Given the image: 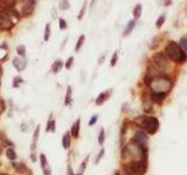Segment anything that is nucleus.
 Masks as SVG:
<instances>
[{
  "label": "nucleus",
  "instance_id": "1",
  "mask_svg": "<svg viewBox=\"0 0 187 175\" xmlns=\"http://www.w3.org/2000/svg\"><path fill=\"white\" fill-rule=\"evenodd\" d=\"M145 84L152 90V92H165L168 93L172 88H173V82L168 78V76H159L150 78L145 76Z\"/></svg>",
  "mask_w": 187,
  "mask_h": 175
},
{
  "label": "nucleus",
  "instance_id": "2",
  "mask_svg": "<svg viewBox=\"0 0 187 175\" xmlns=\"http://www.w3.org/2000/svg\"><path fill=\"white\" fill-rule=\"evenodd\" d=\"M165 55L173 62L178 64H184L187 61V54L181 49L179 43H176L173 41L168 42L165 48Z\"/></svg>",
  "mask_w": 187,
  "mask_h": 175
},
{
  "label": "nucleus",
  "instance_id": "3",
  "mask_svg": "<svg viewBox=\"0 0 187 175\" xmlns=\"http://www.w3.org/2000/svg\"><path fill=\"white\" fill-rule=\"evenodd\" d=\"M128 175H144L147 171V159H131L125 165Z\"/></svg>",
  "mask_w": 187,
  "mask_h": 175
},
{
  "label": "nucleus",
  "instance_id": "4",
  "mask_svg": "<svg viewBox=\"0 0 187 175\" xmlns=\"http://www.w3.org/2000/svg\"><path fill=\"white\" fill-rule=\"evenodd\" d=\"M139 119H142V127L147 134L153 135L159 131L160 123H159V119L157 117H154V116H144V117H139Z\"/></svg>",
  "mask_w": 187,
  "mask_h": 175
},
{
  "label": "nucleus",
  "instance_id": "5",
  "mask_svg": "<svg viewBox=\"0 0 187 175\" xmlns=\"http://www.w3.org/2000/svg\"><path fill=\"white\" fill-rule=\"evenodd\" d=\"M152 62L155 68L160 69V70H164L167 69L170 67V62H168V57L166 56L164 53H157L152 56Z\"/></svg>",
  "mask_w": 187,
  "mask_h": 175
},
{
  "label": "nucleus",
  "instance_id": "6",
  "mask_svg": "<svg viewBox=\"0 0 187 175\" xmlns=\"http://www.w3.org/2000/svg\"><path fill=\"white\" fill-rule=\"evenodd\" d=\"M133 141H136L138 145L143 146V147H147V142H149V135L144 130H137L133 134Z\"/></svg>",
  "mask_w": 187,
  "mask_h": 175
},
{
  "label": "nucleus",
  "instance_id": "7",
  "mask_svg": "<svg viewBox=\"0 0 187 175\" xmlns=\"http://www.w3.org/2000/svg\"><path fill=\"white\" fill-rule=\"evenodd\" d=\"M111 95V90H107V91H103V92H101L98 96H97V98L95 100V104L97 105V106H101V105H103L108 98L110 97Z\"/></svg>",
  "mask_w": 187,
  "mask_h": 175
},
{
  "label": "nucleus",
  "instance_id": "8",
  "mask_svg": "<svg viewBox=\"0 0 187 175\" xmlns=\"http://www.w3.org/2000/svg\"><path fill=\"white\" fill-rule=\"evenodd\" d=\"M166 95L167 93H165V92H152L151 93V100L158 105H161L163 102L165 100Z\"/></svg>",
  "mask_w": 187,
  "mask_h": 175
},
{
  "label": "nucleus",
  "instance_id": "9",
  "mask_svg": "<svg viewBox=\"0 0 187 175\" xmlns=\"http://www.w3.org/2000/svg\"><path fill=\"white\" fill-rule=\"evenodd\" d=\"M80 131H81V119L78 118L71 126V130H70V134H71V138L74 139H78L80 137Z\"/></svg>",
  "mask_w": 187,
  "mask_h": 175
},
{
  "label": "nucleus",
  "instance_id": "10",
  "mask_svg": "<svg viewBox=\"0 0 187 175\" xmlns=\"http://www.w3.org/2000/svg\"><path fill=\"white\" fill-rule=\"evenodd\" d=\"M39 135H40V125H38V126L35 127V130H34L33 139H32V142H31V151H32V152H35V151H36Z\"/></svg>",
  "mask_w": 187,
  "mask_h": 175
},
{
  "label": "nucleus",
  "instance_id": "11",
  "mask_svg": "<svg viewBox=\"0 0 187 175\" xmlns=\"http://www.w3.org/2000/svg\"><path fill=\"white\" fill-rule=\"evenodd\" d=\"M12 167L13 169L18 173V174H25L27 172V166L23 164V162H12Z\"/></svg>",
  "mask_w": 187,
  "mask_h": 175
},
{
  "label": "nucleus",
  "instance_id": "12",
  "mask_svg": "<svg viewBox=\"0 0 187 175\" xmlns=\"http://www.w3.org/2000/svg\"><path fill=\"white\" fill-rule=\"evenodd\" d=\"M70 145H71V134L70 132H66L62 137V147L67 151L70 148Z\"/></svg>",
  "mask_w": 187,
  "mask_h": 175
},
{
  "label": "nucleus",
  "instance_id": "13",
  "mask_svg": "<svg viewBox=\"0 0 187 175\" xmlns=\"http://www.w3.org/2000/svg\"><path fill=\"white\" fill-rule=\"evenodd\" d=\"M34 11V1H27L25 5H23V7H22V14L25 15V16H27V15H29L31 13H33Z\"/></svg>",
  "mask_w": 187,
  "mask_h": 175
},
{
  "label": "nucleus",
  "instance_id": "14",
  "mask_svg": "<svg viewBox=\"0 0 187 175\" xmlns=\"http://www.w3.org/2000/svg\"><path fill=\"white\" fill-rule=\"evenodd\" d=\"M13 66L15 67V69L18 71H21L26 67V62L22 61L21 58H19V57H15V58H13Z\"/></svg>",
  "mask_w": 187,
  "mask_h": 175
},
{
  "label": "nucleus",
  "instance_id": "15",
  "mask_svg": "<svg viewBox=\"0 0 187 175\" xmlns=\"http://www.w3.org/2000/svg\"><path fill=\"white\" fill-rule=\"evenodd\" d=\"M73 102V88L69 87L67 88V92H66V97H65V105L66 106H69Z\"/></svg>",
  "mask_w": 187,
  "mask_h": 175
},
{
  "label": "nucleus",
  "instance_id": "16",
  "mask_svg": "<svg viewBox=\"0 0 187 175\" xmlns=\"http://www.w3.org/2000/svg\"><path fill=\"white\" fill-rule=\"evenodd\" d=\"M6 158L10 160V161H15L17 159H18V154L15 152V150L13 148V147H10V148H7L6 150Z\"/></svg>",
  "mask_w": 187,
  "mask_h": 175
},
{
  "label": "nucleus",
  "instance_id": "17",
  "mask_svg": "<svg viewBox=\"0 0 187 175\" xmlns=\"http://www.w3.org/2000/svg\"><path fill=\"white\" fill-rule=\"evenodd\" d=\"M56 131V121L55 119L50 116V118L48 119V121H47V127H46V132H54Z\"/></svg>",
  "mask_w": 187,
  "mask_h": 175
},
{
  "label": "nucleus",
  "instance_id": "18",
  "mask_svg": "<svg viewBox=\"0 0 187 175\" xmlns=\"http://www.w3.org/2000/svg\"><path fill=\"white\" fill-rule=\"evenodd\" d=\"M134 26H136V21H134V20H130V21L128 22V25H126V27H125V29H124V32H123V36L130 35L131 32L133 31V28H134Z\"/></svg>",
  "mask_w": 187,
  "mask_h": 175
},
{
  "label": "nucleus",
  "instance_id": "19",
  "mask_svg": "<svg viewBox=\"0 0 187 175\" xmlns=\"http://www.w3.org/2000/svg\"><path fill=\"white\" fill-rule=\"evenodd\" d=\"M128 132V123H124L121 127V146H124V141H125V135Z\"/></svg>",
  "mask_w": 187,
  "mask_h": 175
},
{
  "label": "nucleus",
  "instance_id": "20",
  "mask_svg": "<svg viewBox=\"0 0 187 175\" xmlns=\"http://www.w3.org/2000/svg\"><path fill=\"white\" fill-rule=\"evenodd\" d=\"M62 67H63L62 60H56L55 62H54V64H53V67H52V71H53V74H57V73L62 69Z\"/></svg>",
  "mask_w": 187,
  "mask_h": 175
},
{
  "label": "nucleus",
  "instance_id": "21",
  "mask_svg": "<svg viewBox=\"0 0 187 175\" xmlns=\"http://www.w3.org/2000/svg\"><path fill=\"white\" fill-rule=\"evenodd\" d=\"M0 27L11 28V27H13V23H12L8 19H6L5 16H1V15H0Z\"/></svg>",
  "mask_w": 187,
  "mask_h": 175
},
{
  "label": "nucleus",
  "instance_id": "22",
  "mask_svg": "<svg viewBox=\"0 0 187 175\" xmlns=\"http://www.w3.org/2000/svg\"><path fill=\"white\" fill-rule=\"evenodd\" d=\"M142 11H143V6H142V4L136 5V7L133 8V16H134V19H139V18H140Z\"/></svg>",
  "mask_w": 187,
  "mask_h": 175
},
{
  "label": "nucleus",
  "instance_id": "23",
  "mask_svg": "<svg viewBox=\"0 0 187 175\" xmlns=\"http://www.w3.org/2000/svg\"><path fill=\"white\" fill-rule=\"evenodd\" d=\"M97 141H98V144L101 145V146H103V144H104V141H105V130H104V127H102V129L99 130Z\"/></svg>",
  "mask_w": 187,
  "mask_h": 175
},
{
  "label": "nucleus",
  "instance_id": "24",
  "mask_svg": "<svg viewBox=\"0 0 187 175\" xmlns=\"http://www.w3.org/2000/svg\"><path fill=\"white\" fill-rule=\"evenodd\" d=\"M84 40H86V36H84V35H81V36L78 37V40H77V42H76V46H75V52H78V50L82 48V46L84 43Z\"/></svg>",
  "mask_w": 187,
  "mask_h": 175
},
{
  "label": "nucleus",
  "instance_id": "25",
  "mask_svg": "<svg viewBox=\"0 0 187 175\" xmlns=\"http://www.w3.org/2000/svg\"><path fill=\"white\" fill-rule=\"evenodd\" d=\"M104 155H105V150H104V148L102 147V148L99 150L98 154H97V156H96V159L94 160V164H95V165H97V164H98L99 161H101V160L103 159V156H104Z\"/></svg>",
  "mask_w": 187,
  "mask_h": 175
},
{
  "label": "nucleus",
  "instance_id": "26",
  "mask_svg": "<svg viewBox=\"0 0 187 175\" xmlns=\"http://www.w3.org/2000/svg\"><path fill=\"white\" fill-rule=\"evenodd\" d=\"M22 78L20 76H17V77H14V79H13V84H12V87L14 88V89H18V88L20 87L22 84Z\"/></svg>",
  "mask_w": 187,
  "mask_h": 175
},
{
  "label": "nucleus",
  "instance_id": "27",
  "mask_svg": "<svg viewBox=\"0 0 187 175\" xmlns=\"http://www.w3.org/2000/svg\"><path fill=\"white\" fill-rule=\"evenodd\" d=\"M49 37H50V25L47 23V25H46V29H44V40L47 42V41H49Z\"/></svg>",
  "mask_w": 187,
  "mask_h": 175
},
{
  "label": "nucleus",
  "instance_id": "28",
  "mask_svg": "<svg viewBox=\"0 0 187 175\" xmlns=\"http://www.w3.org/2000/svg\"><path fill=\"white\" fill-rule=\"evenodd\" d=\"M40 164H41V168H44L48 166V161H47V158L44 153L40 154Z\"/></svg>",
  "mask_w": 187,
  "mask_h": 175
},
{
  "label": "nucleus",
  "instance_id": "29",
  "mask_svg": "<svg viewBox=\"0 0 187 175\" xmlns=\"http://www.w3.org/2000/svg\"><path fill=\"white\" fill-rule=\"evenodd\" d=\"M69 7H70V4H69L68 0H61V1H60V8H61V10L65 11V10H68Z\"/></svg>",
  "mask_w": 187,
  "mask_h": 175
},
{
  "label": "nucleus",
  "instance_id": "30",
  "mask_svg": "<svg viewBox=\"0 0 187 175\" xmlns=\"http://www.w3.org/2000/svg\"><path fill=\"white\" fill-rule=\"evenodd\" d=\"M117 61H118V52L116 50V52L113 53V55H112V57H111V61H110L111 67H115V66H116Z\"/></svg>",
  "mask_w": 187,
  "mask_h": 175
},
{
  "label": "nucleus",
  "instance_id": "31",
  "mask_svg": "<svg viewBox=\"0 0 187 175\" xmlns=\"http://www.w3.org/2000/svg\"><path fill=\"white\" fill-rule=\"evenodd\" d=\"M179 46L181 47V49H182L184 52H186V53H187V39H186V37H182V39H180Z\"/></svg>",
  "mask_w": 187,
  "mask_h": 175
},
{
  "label": "nucleus",
  "instance_id": "32",
  "mask_svg": "<svg viewBox=\"0 0 187 175\" xmlns=\"http://www.w3.org/2000/svg\"><path fill=\"white\" fill-rule=\"evenodd\" d=\"M88 160H89V156H87L83 161H82V164L80 166V173H84V171H86V167H87V164H88Z\"/></svg>",
  "mask_w": 187,
  "mask_h": 175
},
{
  "label": "nucleus",
  "instance_id": "33",
  "mask_svg": "<svg viewBox=\"0 0 187 175\" xmlns=\"http://www.w3.org/2000/svg\"><path fill=\"white\" fill-rule=\"evenodd\" d=\"M17 52H18V54L20 55L21 57H25L26 56V47L25 46H19L18 48H17Z\"/></svg>",
  "mask_w": 187,
  "mask_h": 175
},
{
  "label": "nucleus",
  "instance_id": "34",
  "mask_svg": "<svg viewBox=\"0 0 187 175\" xmlns=\"http://www.w3.org/2000/svg\"><path fill=\"white\" fill-rule=\"evenodd\" d=\"M164 22H165V14H161V15L159 16V19L157 20V22H155V26H157L158 28H160V27L163 26Z\"/></svg>",
  "mask_w": 187,
  "mask_h": 175
},
{
  "label": "nucleus",
  "instance_id": "35",
  "mask_svg": "<svg viewBox=\"0 0 187 175\" xmlns=\"http://www.w3.org/2000/svg\"><path fill=\"white\" fill-rule=\"evenodd\" d=\"M98 117L99 116L97 114V113H96V114H94V116L90 118V120H89V123H88L89 126H94V125L97 123V120H98Z\"/></svg>",
  "mask_w": 187,
  "mask_h": 175
},
{
  "label": "nucleus",
  "instance_id": "36",
  "mask_svg": "<svg viewBox=\"0 0 187 175\" xmlns=\"http://www.w3.org/2000/svg\"><path fill=\"white\" fill-rule=\"evenodd\" d=\"M73 63H74V57L73 56H70L68 60H67L66 64H65V67H66L67 69H70L71 67H73Z\"/></svg>",
  "mask_w": 187,
  "mask_h": 175
},
{
  "label": "nucleus",
  "instance_id": "37",
  "mask_svg": "<svg viewBox=\"0 0 187 175\" xmlns=\"http://www.w3.org/2000/svg\"><path fill=\"white\" fill-rule=\"evenodd\" d=\"M67 175H76L74 173V169H73L70 162H68V165H67Z\"/></svg>",
  "mask_w": 187,
  "mask_h": 175
},
{
  "label": "nucleus",
  "instance_id": "38",
  "mask_svg": "<svg viewBox=\"0 0 187 175\" xmlns=\"http://www.w3.org/2000/svg\"><path fill=\"white\" fill-rule=\"evenodd\" d=\"M86 8H87V1L83 4V7H82V10H81V12H80V14H78V20H81L82 18H83V14H84V12H86Z\"/></svg>",
  "mask_w": 187,
  "mask_h": 175
},
{
  "label": "nucleus",
  "instance_id": "39",
  "mask_svg": "<svg viewBox=\"0 0 187 175\" xmlns=\"http://www.w3.org/2000/svg\"><path fill=\"white\" fill-rule=\"evenodd\" d=\"M6 111V104L5 100L2 98H0V112H5Z\"/></svg>",
  "mask_w": 187,
  "mask_h": 175
},
{
  "label": "nucleus",
  "instance_id": "40",
  "mask_svg": "<svg viewBox=\"0 0 187 175\" xmlns=\"http://www.w3.org/2000/svg\"><path fill=\"white\" fill-rule=\"evenodd\" d=\"M42 171H44V175H52V169H50L49 166H47V167L42 168Z\"/></svg>",
  "mask_w": 187,
  "mask_h": 175
},
{
  "label": "nucleus",
  "instance_id": "41",
  "mask_svg": "<svg viewBox=\"0 0 187 175\" xmlns=\"http://www.w3.org/2000/svg\"><path fill=\"white\" fill-rule=\"evenodd\" d=\"M5 1V4L8 6V7H13L14 5H15V2H17V0H4Z\"/></svg>",
  "mask_w": 187,
  "mask_h": 175
},
{
  "label": "nucleus",
  "instance_id": "42",
  "mask_svg": "<svg viewBox=\"0 0 187 175\" xmlns=\"http://www.w3.org/2000/svg\"><path fill=\"white\" fill-rule=\"evenodd\" d=\"M59 21H60V28H61V29H66L67 28V22L65 21L63 19H60Z\"/></svg>",
  "mask_w": 187,
  "mask_h": 175
},
{
  "label": "nucleus",
  "instance_id": "43",
  "mask_svg": "<svg viewBox=\"0 0 187 175\" xmlns=\"http://www.w3.org/2000/svg\"><path fill=\"white\" fill-rule=\"evenodd\" d=\"M31 160H32V162H36V155L34 152H32V154H31Z\"/></svg>",
  "mask_w": 187,
  "mask_h": 175
},
{
  "label": "nucleus",
  "instance_id": "44",
  "mask_svg": "<svg viewBox=\"0 0 187 175\" xmlns=\"http://www.w3.org/2000/svg\"><path fill=\"white\" fill-rule=\"evenodd\" d=\"M113 175H122V174H121V172H119V171H115Z\"/></svg>",
  "mask_w": 187,
  "mask_h": 175
},
{
  "label": "nucleus",
  "instance_id": "45",
  "mask_svg": "<svg viewBox=\"0 0 187 175\" xmlns=\"http://www.w3.org/2000/svg\"><path fill=\"white\" fill-rule=\"evenodd\" d=\"M0 175H10V174H7V173H0Z\"/></svg>",
  "mask_w": 187,
  "mask_h": 175
},
{
  "label": "nucleus",
  "instance_id": "46",
  "mask_svg": "<svg viewBox=\"0 0 187 175\" xmlns=\"http://www.w3.org/2000/svg\"><path fill=\"white\" fill-rule=\"evenodd\" d=\"M94 2H95V0H92V1H91V6L94 5Z\"/></svg>",
  "mask_w": 187,
  "mask_h": 175
},
{
  "label": "nucleus",
  "instance_id": "47",
  "mask_svg": "<svg viewBox=\"0 0 187 175\" xmlns=\"http://www.w3.org/2000/svg\"><path fill=\"white\" fill-rule=\"evenodd\" d=\"M76 175H83V174H82V173H80V172H78V173H77Z\"/></svg>",
  "mask_w": 187,
  "mask_h": 175
},
{
  "label": "nucleus",
  "instance_id": "48",
  "mask_svg": "<svg viewBox=\"0 0 187 175\" xmlns=\"http://www.w3.org/2000/svg\"><path fill=\"white\" fill-rule=\"evenodd\" d=\"M0 167H1V161H0Z\"/></svg>",
  "mask_w": 187,
  "mask_h": 175
}]
</instances>
